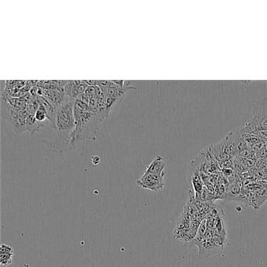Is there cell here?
I'll list each match as a JSON object with an SVG mask.
<instances>
[{
  "label": "cell",
  "instance_id": "5b68a950",
  "mask_svg": "<svg viewBox=\"0 0 267 267\" xmlns=\"http://www.w3.org/2000/svg\"><path fill=\"white\" fill-rule=\"evenodd\" d=\"M165 167H166V162L164 160L163 158L160 155H157L146 168L145 173L157 174V175H165Z\"/></svg>",
  "mask_w": 267,
  "mask_h": 267
},
{
  "label": "cell",
  "instance_id": "8992f818",
  "mask_svg": "<svg viewBox=\"0 0 267 267\" xmlns=\"http://www.w3.org/2000/svg\"><path fill=\"white\" fill-rule=\"evenodd\" d=\"M13 258V247L7 244H3L0 249V264L2 267H7L11 265Z\"/></svg>",
  "mask_w": 267,
  "mask_h": 267
},
{
  "label": "cell",
  "instance_id": "52a82bcc",
  "mask_svg": "<svg viewBox=\"0 0 267 267\" xmlns=\"http://www.w3.org/2000/svg\"><path fill=\"white\" fill-rule=\"evenodd\" d=\"M266 84H267V83H266Z\"/></svg>",
  "mask_w": 267,
  "mask_h": 267
},
{
  "label": "cell",
  "instance_id": "277c9868",
  "mask_svg": "<svg viewBox=\"0 0 267 267\" xmlns=\"http://www.w3.org/2000/svg\"><path fill=\"white\" fill-rule=\"evenodd\" d=\"M165 176L147 174L144 171L142 177L137 180V184L145 190L153 192H159L165 186Z\"/></svg>",
  "mask_w": 267,
  "mask_h": 267
},
{
  "label": "cell",
  "instance_id": "6da1fadb",
  "mask_svg": "<svg viewBox=\"0 0 267 267\" xmlns=\"http://www.w3.org/2000/svg\"><path fill=\"white\" fill-rule=\"evenodd\" d=\"M75 128L73 142L77 144L82 140H95L101 122L104 120L99 111L92 109L86 103L76 100L74 106Z\"/></svg>",
  "mask_w": 267,
  "mask_h": 267
},
{
  "label": "cell",
  "instance_id": "3957f363",
  "mask_svg": "<svg viewBox=\"0 0 267 267\" xmlns=\"http://www.w3.org/2000/svg\"><path fill=\"white\" fill-rule=\"evenodd\" d=\"M198 219L195 220V215H192L186 206L177 220L173 232L174 239L181 242H190L198 233Z\"/></svg>",
  "mask_w": 267,
  "mask_h": 267
},
{
  "label": "cell",
  "instance_id": "7a4b0ae2",
  "mask_svg": "<svg viewBox=\"0 0 267 267\" xmlns=\"http://www.w3.org/2000/svg\"><path fill=\"white\" fill-rule=\"evenodd\" d=\"M244 129L267 141V97L253 104L250 118Z\"/></svg>",
  "mask_w": 267,
  "mask_h": 267
}]
</instances>
